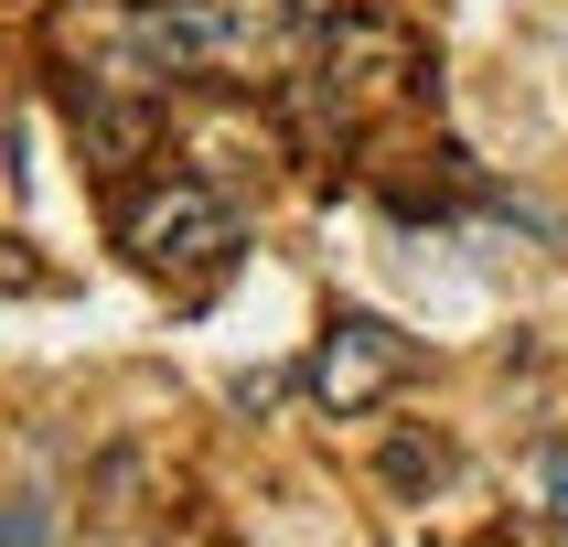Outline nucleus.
<instances>
[{
  "mask_svg": "<svg viewBox=\"0 0 568 547\" xmlns=\"http://www.w3.org/2000/svg\"><path fill=\"white\" fill-rule=\"evenodd\" d=\"M312 0H140L129 43L161 75H204V87H268L301 54Z\"/></svg>",
  "mask_w": 568,
  "mask_h": 547,
  "instance_id": "obj_1",
  "label": "nucleus"
},
{
  "mask_svg": "<svg viewBox=\"0 0 568 547\" xmlns=\"http://www.w3.org/2000/svg\"><path fill=\"white\" fill-rule=\"evenodd\" d=\"M280 87H290V140L301 151H344V140H365L376 108H397L418 87V43L397 22H376V11H344L312 43V64L280 75Z\"/></svg>",
  "mask_w": 568,
  "mask_h": 547,
  "instance_id": "obj_2",
  "label": "nucleus"
},
{
  "mask_svg": "<svg viewBox=\"0 0 568 547\" xmlns=\"http://www.w3.org/2000/svg\"><path fill=\"white\" fill-rule=\"evenodd\" d=\"M119 247H129V269H140V280H161V290H183V301H204V290L236 269L247 225H236V204H225L204 172H172V183H151L140 204H129Z\"/></svg>",
  "mask_w": 568,
  "mask_h": 547,
  "instance_id": "obj_3",
  "label": "nucleus"
},
{
  "mask_svg": "<svg viewBox=\"0 0 568 547\" xmlns=\"http://www.w3.org/2000/svg\"><path fill=\"white\" fill-rule=\"evenodd\" d=\"M408 376H418V344L397 333V322H376V312H333V322H322V344H312V397H322V418L386 408Z\"/></svg>",
  "mask_w": 568,
  "mask_h": 547,
  "instance_id": "obj_4",
  "label": "nucleus"
},
{
  "mask_svg": "<svg viewBox=\"0 0 568 547\" xmlns=\"http://www.w3.org/2000/svg\"><path fill=\"white\" fill-rule=\"evenodd\" d=\"M450 473H462V450H450V440H429V429L386 440V483H397V494H440Z\"/></svg>",
  "mask_w": 568,
  "mask_h": 547,
  "instance_id": "obj_5",
  "label": "nucleus"
},
{
  "mask_svg": "<svg viewBox=\"0 0 568 547\" xmlns=\"http://www.w3.org/2000/svg\"><path fill=\"white\" fill-rule=\"evenodd\" d=\"M526 505H537L547 537H568V440H537V450H526Z\"/></svg>",
  "mask_w": 568,
  "mask_h": 547,
  "instance_id": "obj_6",
  "label": "nucleus"
},
{
  "mask_svg": "<svg viewBox=\"0 0 568 547\" xmlns=\"http://www.w3.org/2000/svg\"><path fill=\"white\" fill-rule=\"evenodd\" d=\"M0 537H54V505H43V494H11V515H0Z\"/></svg>",
  "mask_w": 568,
  "mask_h": 547,
  "instance_id": "obj_7",
  "label": "nucleus"
}]
</instances>
